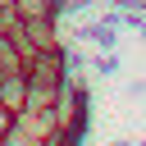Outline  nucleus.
Instances as JSON below:
<instances>
[{
  "label": "nucleus",
  "mask_w": 146,
  "mask_h": 146,
  "mask_svg": "<svg viewBox=\"0 0 146 146\" xmlns=\"http://www.w3.org/2000/svg\"><path fill=\"white\" fill-rule=\"evenodd\" d=\"M78 41H87V46H96V50H114V46H119V14H110V18H100V23H82V27H78Z\"/></svg>",
  "instance_id": "nucleus-1"
},
{
  "label": "nucleus",
  "mask_w": 146,
  "mask_h": 146,
  "mask_svg": "<svg viewBox=\"0 0 146 146\" xmlns=\"http://www.w3.org/2000/svg\"><path fill=\"white\" fill-rule=\"evenodd\" d=\"M0 146H46V137H41L23 114H14V123L0 132Z\"/></svg>",
  "instance_id": "nucleus-2"
},
{
  "label": "nucleus",
  "mask_w": 146,
  "mask_h": 146,
  "mask_svg": "<svg viewBox=\"0 0 146 146\" xmlns=\"http://www.w3.org/2000/svg\"><path fill=\"white\" fill-rule=\"evenodd\" d=\"M23 96H27V78H23V68H18V73H5V78H0V105L18 114V110H23Z\"/></svg>",
  "instance_id": "nucleus-3"
},
{
  "label": "nucleus",
  "mask_w": 146,
  "mask_h": 146,
  "mask_svg": "<svg viewBox=\"0 0 146 146\" xmlns=\"http://www.w3.org/2000/svg\"><path fill=\"white\" fill-rule=\"evenodd\" d=\"M14 18H59V0H9Z\"/></svg>",
  "instance_id": "nucleus-4"
},
{
  "label": "nucleus",
  "mask_w": 146,
  "mask_h": 146,
  "mask_svg": "<svg viewBox=\"0 0 146 146\" xmlns=\"http://www.w3.org/2000/svg\"><path fill=\"white\" fill-rule=\"evenodd\" d=\"M18 68H23V55H18L14 36L0 27V78H5V73H18Z\"/></svg>",
  "instance_id": "nucleus-5"
},
{
  "label": "nucleus",
  "mask_w": 146,
  "mask_h": 146,
  "mask_svg": "<svg viewBox=\"0 0 146 146\" xmlns=\"http://www.w3.org/2000/svg\"><path fill=\"white\" fill-rule=\"evenodd\" d=\"M91 68H96L100 78H114V73H119V55H114V50H100V55L91 59Z\"/></svg>",
  "instance_id": "nucleus-6"
},
{
  "label": "nucleus",
  "mask_w": 146,
  "mask_h": 146,
  "mask_svg": "<svg viewBox=\"0 0 146 146\" xmlns=\"http://www.w3.org/2000/svg\"><path fill=\"white\" fill-rule=\"evenodd\" d=\"M9 123H14V110H5V105H0V132H5Z\"/></svg>",
  "instance_id": "nucleus-7"
},
{
  "label": "nucleus",
  "mask_w": 146,
  "mask_h": 146,
  "mask_svg": "<svg viewBox=\"0 0 146 146\" xmlns=\"http://www.w3.org/2000/svg\"><path fill=\"white\" fill-rule=\"evenodd\" d=\"M105 146H128V141H105Z\"/></svg>",
  "instance_id": "nucleus-8"
},
{
  "label": "nucleus",
  "mask_w": 146,
  "mask_h": 146,
  "mask_svg": "<svg viewBox=\"0 0 146 146\" xmlns=\"http://www.w3.org/2000/svg\"><path fill=\"white\" fill-rule=\"evenodd\" d=\"M0 9H9V0H0Z\"/></svg>",
  "instance_id": "nucleus-9"
},
{
  "label": "nucleus",
  "mask_w": 146,
  "mask_h": 146,
  "mask_svg": "<svg viewBox=\"0 0 146 146\" xmlns=\"http://www.w3.org/2000/svg\"><path fill=\"white\" fill-rule=\"evenodd\" d=\"M141 146H146V141H141Z\"/></svg>",
  "instance_id": "nucleus-10"
}]
</instances>
